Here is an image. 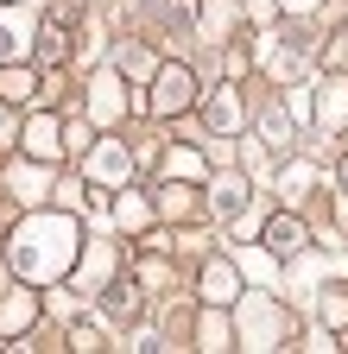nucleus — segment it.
Wrapping results in <instances>:
<instances>
[{
    "label": "nucleus",
    "mask_w": 348,
    "mask_h": 354,
    "mask_svg": "<svg viewBox=\"0 0 348 354\" xmlns=\"http://www.w3.org/2000/svg\"><path fill=\"white\" fill-rule=\"evenodd\" d=\"M76 253H82V221L70 215V209H38V215H26L19 228H13V241H7V266L19 279H32V285H51V279H64L70 266H76Z\"/></svg>",
    "instance_id": "f257e3e1"
},
{
    "label": "nucleus",
    "mask_w": 348,
    "mask_h": 354,
    "mask_svg": "<svg viewBox=\"0 0 348 354\" xmlns=\"http://www.w3.org/2000/svg\"><path fill=\"white\" fill-rule=\"evenodd\" d=\"M235 342H241V348H291V317H285V304H273V297H241Z\"/></svg>",
    "instance_id": "f03ea898"
},
{
    "label": "nucleus",
    "mask_w": 348,
    "mask_h": 354,
    "mask_svg": "<svg viewBox=\"0 0 348 354\" xmlns=\"http://www.w3.org/2000/svg\"><path fill=\"white\" fill-rule=\"evenodd\" d=\"M190 108H196V76H190V64H158L152 70L146 114L152 120H171V114H190Z\"/></svg>",
    "instance_id": "7ed1b4c3"
},
{
    "label": "nucleus",
    "mask_w": 348,
    "mask_h": 354,
    "mask_svg": "<svg viewBox=\"0 0 348 354\" xmlns=\"http://www.w3.org/2000/svg\"><path fill=\"white\" fill-rule=\"evenodd\" d=\"M259 241H266L279 259H297L304 247H311V228H304V215L297 209H279V215H266V228H259Z\"/></svg>",
    "instance_id": "20e7f679"
},
{
    "label": "nucleus",
    "mask_w": 348,
    "mask_h": 354,
    "mask_svg": "<svg viewBox=\"0 0 348 354\" xmlns=\"http://www.w3.org/2000/svg\"><path fill=\"white\" fill-rule=\"evenodd\" d=\"M32 38H38V19H32V13H19L13 0H7V7H0V64L32 57Z\"/></svg>",
    "instance_id": "39448f33"
},
{
    "label": "nucleus",
    "mask_w": 348,
    "mask_h": 354,
    "mask_svg": "<svg viewBox=\"0 0 348 354\" xmlns=\"http://www.w3.org/2000/svg\"><path fill=\"white\" fill-rule=\"evenodd\" d=\"M196 108H203V127H209V140L215 133H235L241 120H247V108H241V88H209V95H196Z\"/></svg>",
    "instance_id": "423d86ee"
},
{
    "label": "nucleus",
    "mask_w": 348,
    "mask_h": 354,
    "mask_svg": "<svg viewBox=\"0 0 348 354\" xmlns=\"http://www.w3.org/2000/svg\"><path fill=\"white\" fill-rule=\"evenodd\" d=\"M19 146H26V158H45V165L64 158V152H70V146H64V120H57V114H32L26 133H19Z\"/></svg>",
    "instance_id": "0eeeda50"
},
{
    "label": "nucleus",
    "mask_w": 348,
    "mask_h": 354,
    "mask_svg": "<svg viewBox=\"0 0 348 354\" xmlns=\"http://www.w3.org/2000/svg\"><path fill=\"white\" fill-rule=\"evenodd\" d=\"M311 120H317L323 133H342V127H348V76H323V82H317Z\"/></svg>",
    "instance_id": "6e6552de"
},
{
    "label": "nucleus",
    "mask_w": 348,
    "mask_h": 354,
    "mask_svg": "<svg viewBox=\"0 0 348 354\" xmlns=\"http://www.w3.org/2000/svg\"><path fill=\"white\" fill-rule=\"evenodd\" d=\"M120 114H127V82H120L114 70H102V76L89 82V120H95V127H114Z\"/></svg>",
    "instance_id": "1a4fd4ad"
},
{
    "label": "nucleus",
    "mask_w": 348,
    "mask_h": 354,
    "mask_svg": "<svg viewBox=\"0 0 348 354\" xmlns=\"http://www.w3.org/2000/svg\"><path fill=\"white\" fill-rule=\"evenodd\" d=\"M89 177L95 184H127V177H134V152L120 140H95L89 146Z\"/></svg>",
    "instance_id": "9d476101"
},
{
    "label": "nucleus",
    "mask_w": 348,
    "mask_h": 354,
    "mask_svg": "<svg viewBox=\"0 0 348 354\" xmlns=\"http://www.w3.org/2000/svg\"><path fill=\"white\" fill-rule=\"evenodd\" d=\"M203 304H215V310L241 304V266L235 259H209L203 266Z\"/></svg>",
    "instance_id": "9b49d317"
},
{
    "label": "nucleus",
    "mask_w": 348,
    "mask_h": 354,
    "mask_svg": "<svg viewBox=\"0 0 348 354\" xmlns=\"http://www.w3.org/2000/svg\"><path fill=\"white\" fill-rule=\"evenodd\" d=\"M209 209L215 215H222V221H241L247 209H253V184H247V177H215V184H209Z\"/></svg>",
    "instance_id": "f8f14e48"
},
{
    "label": "nucleus",
    "mask_w": 348,
    "mask_h": 354,
    "mask_svg": "<svg viewBox=\"0 0 348 354\" xmlns=\"http://www.w3.org/2000/svg\"><path fill=\"white\" fill-rule=\"evenodd\" d=\"M311 196H317V165H311V158H291L285 177H279V203H285V209H304Z\"/></svg>",
    "instance_id": "ddd939ff"
},
{
    "label": "nucleus",
    "mask_w": 348,
    "mask_h": 354,
    "mask_svg": "<svg viewBox=\"0 0 348 354\" xmlns=\"http://www.w3.org/2000/svg\"><path fill=\"white\" fill-rule=\"evenodd\" d=\"M95 304H102V323H140V285H102Z\"/></svg>",
    "instance_id": "4468645a"
},
{
    "label": "nucleus",
    "mask_w": 348,
    "mask_h": 354,
    "mask_svg": "<svg viewBox=\"0 0 348 354\" xmlns=\"http://www.w3.org/2000/svg\"><path fill=\"white\" fill-rule=\"evenodd\" d=\"M259 146H266V152H291V108L285 102H273V108H259Z\"/></svg>",
    "instance_id": "2eb2a0df"
},
{
    "label": "nucleus",
    "mask_w": 348,
    "mask_h": 354,
    "mask_svg": "<svg viewBox=\"0 0 348 354\" xmlns=\"http://www.w3.org/2000/svg\"><path fill=\"white\" fill-rule=\"evenodd\" d=\"M0 102H38V76H32V64L19 57V64H0Z\"/></svg>",
    "instance_id": "dca6fc26"
},
{
    "label": "nucleus",
    "mask_w": 348,
    "mask_h": 354,
    "mask_svg": "<svg viewBox=\"0 0 348 354\" xmlns=\"http://www.w3.org/2000/svg\"><path fill=\"white\" fill-rule=\"evenodd\" d=\"M32 323H38V297L32 291H7V297H0V335H19Z\"/></svg>",
    "instance_id": "f3484780"
},
{
    "label": "nucleus",
    "mask_w": 348,
    "mask_h": 354,
    "mask_svg": "<svg viewBox=\"0 0 348 354\" xmlns=\"http://www.w3.org/2000/svg\"><path fill=\"white\" fill-rule=\"evenodd\" d=\"M235 266H241V279H259V285H273L285 259H279L266 241H259V247H241V253H235Z\"/></svg>",
    "instance_id": "a211bd4d"
},
{
    "label": "nucleus",
    "mask_w": 348,
    "mask_h": 354,
    "mask_svg": "<svg viewBox=\"0 0 348 354\" xmlns=\"http://www.w3.org/2000/svg\"><path fill=\"white\" fill-rule=\"evenodd\" d=\"M64 26H70V19H57V13L38 26V57H45V64H64V57H70V32H64Z\"/></svg>",
    "instance_id": "6ab92c4d"
},
{
    "label": "nucleus",
    "mask_w": 348,
    "mask_h": 354,
    "mask_svg": "<svg viewBox=\"0 0 348 354\" xmlns=\"http://www.w3.org/2000/svg\"><path fill=\"white\" fill-rule=\"evenodd\" d=\"M196 348H241V342H235V323L215 317V304L203 310V323H196Z\"/></svg>",
    "instance_id": "aec40b11"
},
{
    "label": "nucleus",
    "mask_w": 348,
    "mask_h": 354,
    "mask_svg": "<svg viewBox=\"0 0 348 354\" xmlns=\"http://www.w3.org/2000/svg\"><path fill=\"white\" fill-rule=\"evenodd\" d=\"M228 26H235V0H203V38L228 44Z\"/></svg>",
    "instance_id": "412c9836"
},
{
    "label": "nucleus",
    "mask_w": 348,
    "mask_h": 354,
    "mask_svg": "<svg viewBox=\"0 0 348 354\" xmlns=\"http://www.w3.org/2000/svg\"><path fill=\"white\" fill-rule=\"evenodd\" d=\"M108 272H114V247H108V241H95V247H89V266H82V279H76V285H82V291H102V285H108Z\"/></svg>",
    "instance_id": "4be33fe9"
},
{
    "label": "nucleus",
    "mask_w": 348,
    "mask_h": 354,
    "mask_svg": "<svg viewBox=\"0 0 348 354\" xmlns=\"http://www.w3.org/2000/svg\"><path fill=\"white\" fill-rule=\"evenodd\" d=\"M38 165H45V158H38ZM38 165H13V177H7V184H13V196L38 203V196L51 190V184H45V171H38Z\"/></svg>",
    "instance_id": "5701e85b"
},
{
    "label": "nucleus",
    "mask_w": 348,
    "mask_h": 354,
    "mask_svg": "<svg viewBox=\"0 0 348 354\" xmlns=\"http://www.w3.org/2000/svg\"><path fill=\"white\" fill-rule=\"evenodd\" d=\"M158 209H165V215H178V221H190V215H196V196H190L184 184H171V177H165V190H158Z\"/></svg>",
    "instance_id": "b1692460"
},
{
    "label": "nucleus",
    "mask_w": 348,
    "mask_h": 354,
    "mask_svg": "<svg viewBox=\"0 0 348 354\" xmlns=\"http://www.w3.org/2000/svg\"><path fill=\"white\" fill-rule=\"evenodd\" d=\"M70 348H76V354H95V348H108V329H102V323H76V329H70Z\"/></svg>",
    "instance_id": "393cba45"
},
{
    "label": "nucleus",
    "mask_w": 348,
    "mask_h": 354,
    "mask_svg": "<svg viewBox=\"0 0 348 354\" xmlns=\"http://www.w3.org/2000/svg\"><path fill=\"white\" fill-rule=\"evenodd\" d=\"M317 317H323L329 329H348V297H342V285H336L329 297H317Z\"/></svg>",
    "instance_id": "a878e982"
},
{
    "label": "nucleus",
    "mask_w": 348,
    "mask_h": 354,
    "mask_svg": "<svg viewBox=\"0 0 348 354\" xmlns=\"http://www.w3.org/2000/svg\"><path fill=\"white\" fill-rule=\"evenodd\" d=\"M165 177H203V152H190V146H178L165 158Z\"/></svg>",
    "instance_id": "bb28decb"
},
{
    "label": "nucleus",
    "mask_w": 348,
    "mask_h": 354,
    "mask_svg": "<svg viewBox=\"0 0 348 354\" xmlns=\"http://www.w3.org/2000/svg\"><path fill=\"white\" fill-rule=\"evenodd\" d=\"M146 215H152L146 196H120V203H114V221H127V228H146Z\"/></svg>",
    "instance_id": "cd10ccee"
},
{
    "label": "nucleus",
    "mask_w": 348,
    "mask_h": 354,
    "mask_svg": "<svg viewBox=\"0 0 348 354\" xmlns=\"http://www.w3.org/2000/svg\"><path fill=\"white\" fill-rule=\"evenodd\" d=\"M64 146H70V152H89V146H95L89 120H64Z\"/></svg>",
    "instance_id": "c85d7f7f"
},
{
    "label": "nucleus",
    "mask_w": 348,
    "mask_h": 354,
    "mask_svg": "<svg viewBox=\"0 0 348 354\" xmlns=\"http://www.w3.org/2000/svg\"><path fill=\"white\" fill-rule=\"evenodd\" d=\"M140 279H146L152 291H165V285H171V266H165V259H140Z\"/></svg>",
    "instance_id": "c756f323"
},
{
    "label": "nucleus",
    "mask_w": 348,
    "mask_h": 354,
    "mask_svg": "<svg viewBox=\"0 0 348 354\" xmlns=\"http://www.w3.org/2000/svg\"><path fill=\"white\" fill-rule=\"evenodd\" d=\"M247 13H253L259 26H273V13H279V0H247Z\"/></svg>",
    "instance_id": "7c9ffc66"
},
{
    "label": "nucleus",
    "mask_w": 348,
    "mask_h": 354,
    "mask_svg": "<svg viewBox=\"0 0 348 354\" xmlns=\"http://www.w3.org/2000/svg\"><path fill=\"white\" fill-rule=\"evenodd\" d=\"M13 133H19V120H13V102H0V146H7Z\"/></svg>",
    "instance_id": "2f4dec72"
},
{
    "label": "nucleus",
    "mask_w": 348,
    "mask_h": 354,
    "mask_svg": "<svg viewBox=\"0 0 348 354\" xmlns=\"http://www.w3.org/2000/svg\"><path fill=\"white\" fill-rule=\"evenodd\" d=\"M329 64H336V70H348V32L336 38V51H329Z\"/></svg>",
    "instance_id": "473e14b6"
},
{
    "label": "nucleus",
    "mask_w": 348,
    "mask_h": 354,
    "mask_svg": "<svg viewBox=\"0 0 348 354\" xmlns=\"http://www.w3.org/2000/svg\"><path fill=\"white\" fill-rule=\"evenodd\" d=\"M279 13H317V0H279Z\"/></svg>",
    "instance_id": "72a5a7b5"
},
{
    "label": "nucleus",
    "mask_w": 348,
    "mask_h": 354,
    "mask_svg": "<svg viewBox=\"0 0 348 354\" xmlns=\"http://www.w3.org/2000/svg\"><path fill=\"white\" fill-rule=\"evenodd\" d=\"M336 184H342V196H348V158H342V171H336Z\"/></svg>",
    "instance_id": "f704fd0d"
}]
</instances>
